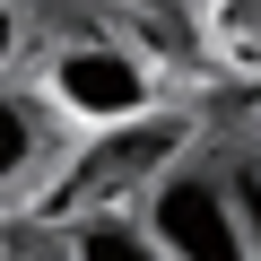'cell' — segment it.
<instances>
[{"instance_id":"obj_1","label":"cell","mask_w":261,"mask_h":261,"mask_svg":"<svg viewBox=\"0 0 261 261\" xmlns=\"http://www.w3.org/2000/svg\"><path fill=\"white\" fill-rule=\"evenodd\" d=\"M140 218L166 235L174 261H252V235H244V209H235V183H226V157H174L148 192H140Z\"/></svg>"},{"instance_id":"obj_2","label":"cell","mask_w":261,"mask_h":261,"mask_svg":"<svg viewBox=\"0 0 261 261\" xmlns=\"http://www.w3.org/2000/svg\"><path fill=\"white\" fill-rule=\"evenodd\" d=\"M35 87L70 113V130H113V122L157 113V70L130 53L122 35H61L44 53V79Z\"/></svg>"},{"instance_id":"obj_3","label":"cell","mask_w":261,"mask_h":261,"mask_svg":"<svg viewBox=\"0 0 261 261\" xmlns=\"http://www.w3.org/2000/svg\"><path fill=\"white\" fill-rule=\"evenodd\" d=\"M61 252H70V261H174V252H166V235L140 218V200H96V209H70Z\"/></svg>"},{"instance_id":"obj_4","label":"cell","mask_w":261,"mask_h":261,"mask_svg":"<svg viewBox=\"0 0 261 261\" xmlns=\"http://www.w3.org/2000/svg\"><path fill=\"white\" fill-rule=\"evenodd\" d=\"M226 183H235V209H244V235H252V261H261V148L226 157Z\"/></svg>"}]
</instances>
